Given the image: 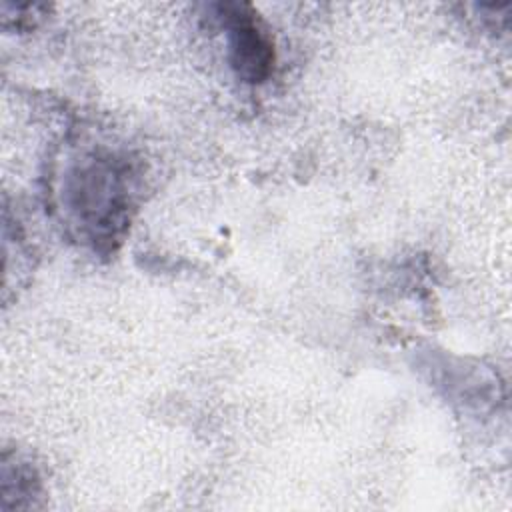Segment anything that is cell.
Wrapping results in <instances>:
<instances>
[{"label":"cell","mask_w":512,"mask_h":512,"mask_svg":"<svg viewBox=\"0 0 512 512\" xmlns=\"http://www.w3.org/2000/svg\"><path fill=\"white\" fill-rule=\"evenodd\" d=\"M226 16L230 18L232 66L246 82H262L274 62L272 42L256 22L250 6H228Z\"/></svg>","instance_id":"6da1fadb"}]
</instances>
